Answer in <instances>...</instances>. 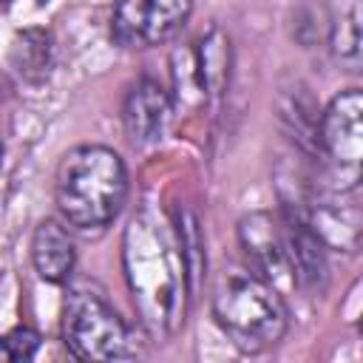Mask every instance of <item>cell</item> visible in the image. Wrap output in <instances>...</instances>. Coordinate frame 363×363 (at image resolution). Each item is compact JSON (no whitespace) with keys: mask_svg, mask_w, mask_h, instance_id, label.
Returning <instances> with one entry per match:
<instances>
[{"mask_svg":"<svg viewBox=\"0 0 363 363\" xmlns=\"http://www.w3.org/2000/svg\"><path fill=\"white\" fill-rule=\"evenodd\" d=\"M125 275L142 323L156 335H173L184 320L190 289L182 235L153 213L136 216L125 230Z\"/></svg>","mask_w":363,"mask_h":363,"instance_id":"cell-1","label":"cell"},{"mask_svg":"<svg viewBox=\"0 0 363 363\" xmlns=\"http://www.w3.org/2000/svg\"><path fill=\"white\" fill-rule=\"evenodd\" d=\"M128 199V170L116 150L79 145L68 150L54 173V201L62 221L79 233L105 230Z\"/></svg>","mask_w":363,"mask_h":363,"instance_id":"cell-2","label":"cell"},{"mask_svg":"<svg viewBox=\"0 0 363 363\" xmlns=\"http://www.w3.org/2000/svg\"><path fill=\"white\" fill-rule=\"evenodd\" d=\"M213 315L230 343L258 354L281 343L289 326L284 295L252 269L224 267L213 289Z\"/></svg>","mask_w":363,"mask_h":363,"instance_id":"cell-3","label":"cell"},{"mask_svg":"<svg viewBox=\"0 0 363 363\" xmlns=\"http://www.w3.org/2000/svg\"><path fill=\"white\" fill-rule=\"evenodd\" d=\"M62 340L77 360H122L133 357L130 332L105 295L74 286L62 306Z\"/></svg>","mask_w":363,"mask_h":363,"instance_id":"cell-4","label":"cell"},{"mask_svg":"<svg viewBox=\"0 0 363 363\" xmlns=\"http://www.w3.org/2000/svg\"><path fill=\"white\" fill-rule=\"evenodd\" d=\"M318 145L337 173V190H354L363 159V96L357 88L340 91L318 122Z\"/></svg>","mask_w":363,"mask_h":363,"instance_id":"cell-5","label":"cell"},{"mask_svg":"<svg viewBox=\"0 0 363 363\" xmlns=\"http://www.w3.org/2000/svg\"><path fill=\"white\" fill-rule=\"evenodd\" d=\"M193 0H116L111 11V37L122 48H153L170 40L187 23Z\"/></svg>","mask_w":363,"mask_h":363,"instance_id":"cell-6","label":"cell"},{"mask_svg":"<svg viewBox=\"0 0 363 363\" xmlns=\"http://www.w3.org/2000/svg\"><path fill=\"white\" fill-rule=\"evenodd\" d=\"M238 244L247 255L250 269L269 281L278 292L286 286H298L286 227L272 213L258 210L244 216L238 221Z\"/></svg>","mask_w":363,"mask_h":363,"instance_id":"cell-7","label":"cell"},{"mask_svg":"<svg viewBox=\"0 0 363 363\" xmlns=\"http://www.w3.org/2000/svg\"><path fill=\"white\" fill-rule=\"evenodd\" d=\"M167 116H170V96L156 79L142 77L128 88L122 105V125L130 145L145 147L159 142Z\"/></svg>","mask_w":363,"mask_h":363,"instance_id":"cell-8","label":"cell"},{"mask_svg":"<svg viewBox=\"0 0 363 363\" xmlns=\"http://www.w3.org/2000/svg\"><path fill=\"white\" fill-rule=\"evenodd\" d=\"M31 261L43 281L65 284L77 264V250L71 233L57 218H43L31 238Z\"/></svg>","mask_w":363,"mask_h":363,"instance_id":"cell-9","label":"cell"},{"mask_svg":"<svg viewBox=\"0 0 363 363\" xmlns=\"http://www.w3.org/2000/svg\"><path fill=\"white\" fill-rule=\"evenodd\" d=\"M230 79V40L213 26L196 48V82L201 96H221Z\"/></svg>","mask_w":363,"mask_h":363,"instance_id":"cell-10","label":"cell"},{"mask_svg":"<svg viewBox=\"0 0 363 363\" xmlns=\"http://www.w3.org/2000/svg\"><path fill=\"white\" fill-rule=\"evenodd\" d=\"M40 349V335L28 326H17L0 337V360L17 363V360H31Z\"/></svg>","mask_w":363,"mask_h":363,"instance_id":"cell-11","label":"cell"},{"mask_svg":"<svg viewBox=\"0 0 363 363\" xmlns=\"http://www.w3.org/2000/svg\"><path fill=\"white\" fill-rule=\"evenodd\" d=\"M0 159H3V142H0Z\"/></svg>","mask_w":363,"mask_h":363,"instance_id":"cell-12","label":"cell"}]
</instances>
